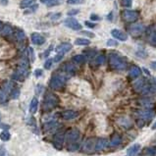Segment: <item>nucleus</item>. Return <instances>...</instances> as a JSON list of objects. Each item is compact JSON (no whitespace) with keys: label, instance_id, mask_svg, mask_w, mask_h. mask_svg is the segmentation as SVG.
Masks as SVG:
<instances>
[{"label":"nucleus","instance_id":"nucleus-14","mask_svg":"<svg viewBox=\"0 0 156 156\" xmlns=\"http://www.w3.org/2000/svg\"><path fill=\"white\" fill-rule=\"evenodd\" d=\"M142 94L144 95H150V94L156 93V84H147L144 85V87L142 88V91H140Z\"/></svg>","mask_w":156,"mask_h":156},{"label":"nucleus","instance_id":"nucleus-24","mask_svg":"<svg viewBox=\"0 0 156 156\" xmlns=\"http://www.w3.org/2000/svg\"><path fill=\"white\" fill-rule=\"evenodd\" d=\"M146 84V81L144 79H140L139 81H136L134 84V88L137 91H142V90L144 87V85Z\"/></svg>","mask_w":156,"mask_h":156},{"label":"nucleus","instance_id":"nucleus-37","mask_svg":"<svg viewBox=\"0 0 156 156\" xmlns=\"http://www.w3.org/2000/svg\"><path fill=\"white\" fill-rule=\"evenodd\" d=\"M121 4L124 7H128L130 8L131 4H133V0H121Z\"/></svg>","mask_w":156,"mask_h":156},{"label":"nucleus","instance_id":"nucleus-1","mask_svg":"<svg viewBox=\"0 0 156 156\" xmlns=\"http://www.w3.org/2000/svg\"><path fill=\"white\" fill-rule=\"evenodd\" d=\"M109 66L112 69L123 71L127 68V62L123 57L116 53H111L109 56Z\"/></svg>","mask_w":156,"mask_h":156},{"label":"nucleus","instance_id":"nucleus-21","mask_svg":"<svg viewBox=\"0 0 156 156\" xmlns=\"http://www.w3.org/2000/svg\"><path fill=\"white\" fill-rule=\"evenodd\" d=\"M38 97H33L30 104V112L32 114H35L36 111H38Z\"/></svg>","mask_w":156,"mask_h":156},{"label":"nucleus","instance_id":"nucleus-27","mask_svg":"<svg viewBox=\"0 0 156 156\" xmlns=\"http://www.w3.org/2000/svg\"><path fill=\"white\" fill-rule=\"evenodd\" d=\"M76 45H79V46H85V45L90 44V40L87 38H77L75 40Z\"/></svg>","mask_w":156,"mask_h":156},{"label":"nucleus","instance_id":"nucleus-48","mask_svg":"<svg viewBox=\"0 0 156 156\" xmlns=\"http://www.w3.org/2000/svg\"><path fill=\"white\" fill-rule=\"evenodd\" d=\"M0 156H6V149L4 146H0Z\"/></svg>","mask_w":156,"mask_h":156},{"label":"nucleus","instance_id":"nucleus-49","mask_svg":"<svg viewBox=\"0 0 156 156\" xmlns=\"http://www.w3.org/2000/svg\"><path fill=\"white\" fill-rule=\"evenodd\" d=\"M84 24H85V26L88 27H96V24L90 23V22H88V21H87V22H85Z\"/></svg>","mask_w":156,"mask_h":156},{"label":"nucleus","instance_id":"nucleus-39","mask_svg":"<svg viewBox=\"0 0 156 156\" xmlns=\"http://www.w3.org/2000/svg\"><path fill=\"white\" fill-rule=\"evenodd\" d=\"M106 44H107V46H117L118 42L114 40V39H108L106 42Z\"/></svg>","mask_w":156,"mask_h":156},{"label":"nucleus","instance_id":"nucleus-10","mask_svg":"<svg viewBox=\"0 0 156 156\" xmlns=\"http://www.w3.org/2000/svg\"><path fill=\"white\" fill-rule=\"evenodd\" d=\"M72 48H73V45L70 43V42H63V43L59 44L56 48H55V51H56V53L65 55L67 52L72 50Z\"/></svg>","mask_w":156,"mask_h":156},{"label":"nucleus","instance_id":"nucleus-30","mask_svg":"<svg viewBox=\"0 0 156 156\" xmlns=\"http://www.w3.org/2000/svg\"><path fill=\"white\" fill-rule=\"evenodd\" d=\"M105 60H106L105 55L100 54V55H98V56L95 57V59H94V63H95V65L100 66V65H102V64H104Z\"/></svg>","mask_w":156,"mask_h":156},{"label":"nucleus","instance_id":"nucleus-35","mask_svg":"<svg viewBox=\"0 0 156 156\" xmlns=\"http://www.w3.org/2000/svg\"><path fill=\"white\" fill-rule=\"evenodd\" d=\"M53 62H54V61H53L52 58H48V59L44 62V69L49 70L52 67V64H53Z\"/></svg>","mask_w":156,"mask_h":156},{"label":"nucleus","instance_id":"nucleus-3","mask_svg":"<svg viewBox=\"0 0 156 156\" xmlns=\"http://www.w3.org/2000/svg\"><path fill=\"white\" fill-rule=\"evenodd\" d=\"M67 77L65 75H54L49 81V87L54 90H60L65 87Z\"/></svg>","mask_w":156,"mask_h":156},{"label":"nucleus","instance_id":"nucleus-51","mask_svg":"<svg viewBox=\"0 0 156 156\" xmlns=\"http://www.w3.org/2000/svg\"><path fill=\"white\" fill-rule=\"evenodd\" d=\"M0 4L2 6H6L8 4V0H0Z\"/></svg>","mask_w":156,"mask_h":156},{"label":"nucleus","instance_id":"nucleus-5","mask_svg":"<svg viewBox=\"0 0 156 156\" xmlns=\"http://www.w3.org/2000/svg\"><path fill=\"white\" fill-rule=\"evenodd\" d=\"M65 137L67 139V142L69 143L77 142L79 139V131L77 129H72L69 130L65 134Z\"/></svg>","mask_w":156,"mask_h":156},{"label":"nucleus","instance_id":"nucleus-47","mask_svg":"<svg viewBox=\"0 0 156 156\" xmlns=\"http://www.w3.org/2000/svg\"><path fill=\"white\" fill-rule=\"evenodd\" d=\"M52 49H53V45H50V46L48 47L47 49H46V51H45V53H44V57H47L48 55L50 54V52H51V50H52Z\"/></svg>","mask_w":156,"mask_h":156},{"label":"nucleus","instance_id":"nucleus-31","mask_svg":"<svg viewBox=\"0 0 156 156\" xmlns=\"http://www.w3.org/2000/svg\"><path fill=\"white\" fill-rule=\"evenodd\" d=\"M19 95H20V90H19V88H17V87H13V88H12L11 91H10L11 98L17 99L18 97H19Z\"/></svg>","mask_w":156,"mask_h":156},{"label":"nucleus","instance_id":"nucleus-4","mask_svg":"<svg viewBox=\"0 0 156 156\" xmlns=\"http://www.w3.org/2000/svg\"><path fill=\"white\" fill-rule=\"evenodd\" d=\"M64 142H65V134H64V131H57V133L54 134V137H53L54 147L58 149V150H61L63 147Z\"/></svg>","mask_w":156,"mask_h":156},{"label":"nucleus","instance_id":"nucleus-16","mask_svg":"<svg viewBox=\"0 0 156 156\" xmlns=\"http://www.w3.org/2000/svg\"><path fill=\"white\" fill-rule=\"evenodd\" d=\"M121 142H122L121 136H120V134H113V136H112L108 145L110 146V147H117L118 145L121 144Z\"/></svg>","mask_w":156,"mask_h":156},{"label":"nucleus","instance_id":"nucleus-18","mask_svg":"<svg viewBox=\"0 0 156 156\" xmlns=\"http://www.w3.org/2000/svg\"><path fill=\"white\" fill-rule=\"evenodd\" d=\"M140 150V144L139 143H134V145H131V147L128 149V156H136L137 153Z\"/></svg>","mask_w":156,"mask_h":156},{"label":"nucleus","instance_id":"nucleus-41","mask_svg":"<svg viewBox=\"0 0 156 156\" xmlns=\"http://www.w3.org/2000/svg\"><path fill=\"white\" fill-rule=\"evenodd\" d=\"M62 14L61 13H54V14H50L49 15V18L52 20H58L59 18H61Z\"/></svg>","mask_w":156,"mask_h":156},{"label":"nucleus","instance_id":"nucleus-32","mask_svg":"<svg viewBox=\"0 0 156 156\" xmlns=\"http://www.w3.org/2000/svg\"><path fill=\"white\" fill-rule=\"evenodd\" d=\"M10 133L7 131V130H4L0 134V139H1L3 142H7V140L10 139Z\"/></svg>","mask_w":156,"mask_h":156},{"label":"nucleus","instance_id":"nucleus-2","mask_svg":"<svg viewBox=\"0 0 156 156\" xmlns=\"http://www.w3.org/2000/svg\"><path fill=\"white\" fill-rule=\"evenodd\" d=\"M58 104H59V97H58L56 94H54L52 92H48L45 94V96H44L43 103H42V109H43L45 112L51 111V110H53Z\"/></svg>","mask_w":156,"mask_h":156},{"label":"nucleus","instance_id":"nucleus-19","mask_svg":"<svg viewBox=\"0 0 156 156\" xmlns=\"http://www.w3.org/2000/svg\"><path fill=\"white\" fill-rule=\"evenodd\" d=\"M14 32L13 30V27H12L10 25H3V27L1 30V32H0V33H1L2 36H9V35H12Z\"/></svg>","mask_w":156,"mask_h":156},{"label":"nucleus","instance_id":"nucleus-54","mask_svg":"<svg viewBox=\"0 0 156 156\" xmlns=\"http://www.w3.org/2000/svg\"><path fill=\"white\" fill-rule=\"evenodd\" d=\"M2 27H3V23L1 22V21H0V32H1Z\"/></svg>","mask_w":156,"mask_h":156},{"label":"nucleus","instance_id":"nucleus-38","mask_svg":"<svg viewBox=\"0 0 156 156\" xmlns=\"http://www.w3.org/2000/svg\"><path fill=\"white\" fill-rule=\"evenodd\" d=\"M6 96H7V93L3 90H0V102H4L6 100Z\"/></svg>","mask_w":156,"mask_h":156},{"label":"nucleus","instance_id":"nucleus-33","mask_svg":"<svg viewBox=\"0 0 156 156\" xmlns=\"http://www.w3.org/2000/svg\"><path fill=\"white\" fill-rule=\"evenodd\" d=\"M64 2V0H49L46 4H47V7H54V6H58L60 4H62Z\"/></svg>","mask_w":156,"mask_h":156},{"label":"nucleus","instance_id":"nucleus-42","mask_svg":"<svg viewBox=\"0 0 156 156\" xmlns=\"http://www.w3.org/2000/svg\"><path fill=\"white\" fill-rule=\"evenodd\" d=\"M149 41H150L151 44L156 45V32H153L149 38Z\"/></svg>","mask_w":156,"mask_h":156},{"label":"nucleus","instance_id":"nucleus-13","mask_svg":"<svg viewBox=\"0 0 156 156\" xmlns=\"http://www.w3.org/2000/svg\"><path fill=\"white\" fill-rule=\"evenodd\" d=\"M111 35H112V36H114L116 39H118V40H121V41L128 40V35L124 32H122V30H118V29L112 30H111Z\"/></svg>","mask_w":156,"mask_h":156},{"label":"nucleus","instance_id":"nucleus-43","mask_svg":"<svg viewBox=\"0 0 156 156\" xmlns=\"http://www.w3.org/2000/svg\"><path fill=\"white\" fill-rule=\"evenodd\" d=\"M79 9H73V10H70L67 14H68V16H74V15L79 14Z\"/></svg>","mask_w":156,"mask_h":156},{"label":"nucleus","instance_id":"nucleus-46","mask_svg":"<svg viewBox=\"0 0 156 156\" xmlns=\"http://www.w3.org/2000/svg\"><path fill=\"white\" fill-rule=\"evenodd\" d=\"M90 20L91 21H99L100 20V17L97 16L96 14H91L90 15Z\"/></svg>","mask_w":156,"mask_h":156},{"label":"nucleus","instance_id":"nucleus-6","mask_svg":"<svg viewBox=\"0 0 156 156\" xmlns=\"http://www.w3.org/2000/svg\"><path fill=\"white\" fill-rule=\"evenodd\" d=\"M64 25L70 27V29H72L73 30H81L82 29V27L79 23V21L74 19V18H68V19L64 20Z\"/></svg>","mask_w":156,"mask_h":156},{"label":"nucleus","instance_id":"nucleus-23","mask_svg":"<svg viewBox=\"0 0 156 156\" xmlns=\"http://www.w3.org/2000/svg\"><path fill=\"white\" fill-rule=\"evenodd\" d=\"M14 35L17 40L21 42V43L26 40V35H25V32H24V30H16V32H14Z\"/></svg>","mask_w":156,"mask_h":156},{"label":"nucleus","instance_id":"nucleus-17","mask_svg":"<svg viewBox=\"0 0 156 156\" xmlns=\"http://www.w3.org/2000/svg\"><path fill=\"white\" fill-rule=\"evenodd\" d=\"M106 146H107V139H98L95 142V147H94V149H95L96 151H101L106 147Z\"/></svg>","mask_w":156,"mask_h":156},{"label":"nucleus","instance_id":"nucleus-20","mask_svg":"<svg viewBox=\"0 0 156 156\" xmlns=\"http://www.w3.org/2000/svg\"><path fill=\"white\" fill-rule=\"evenodd\" d=\"M63 68H64V71H65L67 75H74L76 72V66L71 62L66 63Z\"/></svg>","mask_w":156,"mask_h":156},{"label":"nucleus","instance_id":"nucleus-15","mask_svg":"<svg viewBox=\"0 0 156 156\" xmlns=\"http://www.w3.org/2000/svg\"><path fill=\"white\" fill-rule=\"evenodd\" d=\"M79 115L78 112L74 111V110H65V111L62 112V116L63 119H65V120H73V119L77 118Z\"/></svg>","mask_w":156,"mask_h":156},{"label":"nucleus","instance_id":"nucleus-44","mask_svg":"<svg viewBox=\"0 0 156 156\" xmlns=\"http://www.w3.org/2000/svg\"><path fill=\"white\" fill-rule=\"evenodd\" d=\"M42 73H43V71H42L41 69H36L35 71V78L41 77V76H42Z\"/></svg>","mask_w":156,"mask_h":156},{"label":"nucleus","instance_id":"nucleus-52","mask_svg":"<svg viewBox=\"0 0 156 156\" xmlns=\"http://www.w3.org/2000/svg\"><path fill=\"white\" fill-rule=\"evenodd\" d=\"M151 68H153L156 70V61H154V62H151Z\"/></svg>","mask_w":156,"mask_h":156},{"label":"nucleus","instance_id":"nucleus-29","mask_svg":"<svg viewBox=\"0 0 156 156\" xmlns=\"http://www.w3.org/2000/svg\"><path fill=\"white\" fill-rule=\"evenodd\" d=\"M119 124L124 128H130L131 126V122L128 118H121L119 119Z\"/></svg>","mask_w":156,"mask_h":156},{"label":"nucleus","instance_id":"nucleus-55","mask_svg":"<svg viewBox=\"0 0 156 156\" xmlns=\"http://www.w3.org/2000/svg\"><path fill=\"white\" fill-rule=\"evenodd\" d=\"M152 130H156V122L153 124V126H152Z\"/></svg>","mask_w":156,"mask_h":156},{"label":"nucleus","instance_id":"nucleus-45","mask_svg":"<svg viewBox=\"0 0 156 156\" xmlns=\"http://www.w3.org/2000/svg\"><path fill=\"white\" fill-rule=\"evenodd\" d=\"M82 35H88L90 38H94L95 35H94L93 32H87V30H84V32H81Z\"/></svg>","mask_w":156,"mask_h":156},{"label":"nucleus","instance_id":"nucleus-11","mask_svg":"<svg viewBox=\"0 0 156 156\" xmlns=\"http://www.w3.org/2000/svg\"><path fill=\"white\" fill-rule=\"evenodd\" d=\"M94 147H95V139L93 137H90V139H87L84 142L82 149H84V152L90 153V152H92L94 150Z\"/></svg>","mask_w":156,"mask_h":156},{"label":"nucleus","instance_id":"nucleus-8","mask_svg":"<svg viewBox=\"0 0 156 156\" xmlns=\"http://www.w3.org/2000/svg\"><path fill=\"white\" fill-rule=\"evenodd\" d=\"M144 26L142 24H134L129 27V32L131 33V35L133 36H139L144 32Z\"/></svg>","mask_w":156,"mask_h":156},{"label":"nucleus","instance_id":"nucleus-9","mask_svg":"<svg viewBox=\"0 0 156 156\" xmlns=\"http://www.w3.org/2000/svg\"><path fill=\"white\" fill-rule=\"evenodd\" d=\"M123 19L126 22H134L139 19V13L136 11L125 10L123 12Z\"/></svg>","mask_w":156,"mask_h":156},{"label":"nucleus","instance_id":"nucleus-25","mask_svg":"<svg viewBox=\"0 0 156 156\" xmlns=\"http://www.w3.org/2000/svg\"><path fill=\"white\" fill-rule=\"evenodd\" d=\"M35 0H22L20 2V8L22 9L30 8L35 5Z\"/></svg>","mask_w":156,"mask_h":156},{"label":"nucleus","instance_id":"nucleus-53","mask_svg":"<svg viewBox=\"0 0 156 156\" xmlns=\"http://www.w3.org/2000/svg\"><path fill=\"white\" fill-rule=\"evenodd\" d=\"M39 1H40L41 3H43V4H46V3L49 1V0H39Z\"/></svg>","mask_w":156,"mask_h":156},{"label":"nucleus","instance_id":"nucleus-26","mask_svg":"<svg viewBox=\"0 0 156 156\" xmlns=\"http://www.w3.org/2000/svg\"><path fill=\"white\" fill-rule=\"evenodd\" d=\"M72 60H73V62H74V63L82 64V63L85 62V60H87V57H85L84 55H82V54H79V55H75V56L72 58Z\"/></svg>","mask_w":156,"mask_h":156},{"label":"nucleus","instance_id":"nucleus-50","mask_svg":"<svg viewBox=\"0 0 156 156\" xmlns=\"http://www.w3.org/2000/svg\"><path fill=\"white\" fill-rule=\"evenodd\" d=\"M42 88H43V87H42V85H38V87L35 88V92L38 93V94H39V93L41 92V90H42Z\"/></svg>","mask_w":156,"mask_h":156},{"label":"nucleus","instance_id":"nucleus-34","mask_svg":"<svg viewBox=\"0 0 156 156\" xmlns=\"http://www.w3.org/2000/svg\"><path fill=\"white\" fill-rule=\"evenodd\" d=\"M27 57H29V60H30L32 62L35 61V52H33L32 47L27 48Z\"/></svg>","mask_w":156,"mask_h":156},{"label":"nucleus","instance_id":"nucleus-22","mask_svg":"<svg viewBox=\"0 0 156 156\" xmlns=\"http://www.w3.org/2000/svg\"><path fill=\"white\" fill-rule=\"evenodd\" d=\"M140 74H142V71H140V69L137 66H133L130 69L129 75H130L131 78L136 79V78L139 77V76H140Z\"/></svg>","mask_w":156,"mask_h":156},{"label":"nucleus","instance_id":"nucleus-12","mask_svg":"<svg viewBox=\"0 0 156 156\" xmlns=\"http://www.w3.org/2000/svg\"><path fill=\"white\" fill-rule=\"evenodd\" d=\"M30 39H32V43L35 45H42L45 42L44 36L38 32H32L30 35Z\"/></svg>","mask_w":156,"mask_h":156},{"label":"nucleus","instance_id":"nucleus-36","mask_svg":"<svg viewBox=\"0 0 156 156\" xmlns=\"http://www.w3.org/2000/svg\"><path fill=\"white\" fill-rule=\"evenodd\" d=\"M67 3L70 5H79L84 3V0H67Z\"/></svg>","mask_w":156,"mask_h":156},{"label":"nucleus","instance_id":"nucleus-28","mask_svg":"<svg viewBox=\"0 0 156 156\" xmlns=\"http://www.w3.org/2000/svg\"><path fill=\"white\" fill-rule=\"evenodd\" d=\"M140 103L146 109H152V107L154 106V102L152 101V99H143L140 101Z\"/></svg>","mask_w":156,"mask_h":156},{"label":"nucleus","instance_id":"nucleus-40","mask_svg":"<svg viewBox=\"0 0 156 156\" xmlns=\"http://www.w3.org/2000/svg\"><path fill=\"white\" fill-rule=\"evenodd\" d=\"M63 57H64V55H63V54L56 53V56H55V57L53 58V61H54V62L58 63V62H60V61L63 59Z\"/></svg>","mask_w":156,"mask_h":156},{"label":"nucleus","instance_id":"nucleus-7","mask_svg":"<svg viewBox=\"0 0 156 156\" xmlns=\"http://www.w3.org/2000/svg\"><path fill=\"white\" fill-rule=\"evenodd\" d=\"M137 114H139V118L142 119L143 121H150L155 116V112L152 109H144L139 110Z\"/></svg>","mask_w":156,"mask_h":156}]
</instances>
